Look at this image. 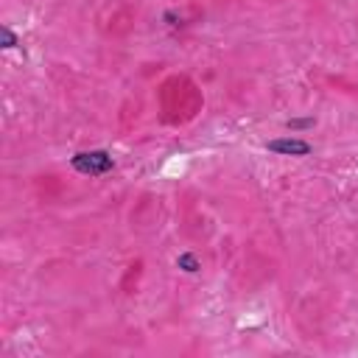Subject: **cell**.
Masks as SVG:
<instances>
[{
  "label": "cell",
  "instance_id": "cell-1",
  "mask_svg": "<svg viewBox=\"0 0 358 358\" xmlns=\"http://www.w3.org/2000/svg\"><path fill=\"white\" fill-rule=\"evenodd\" d=\"M73 171L84 173V176H101V173H109L112 171V157L106 151H81L70 159Z\"/></svg>",
  "mask_w": 358,
  "mask_h": 358
},
{
  "label": "cell",
  "instance_id": "cell-2",
  "mask_svg": "<svg viewBox=\"0 0 358 358\" xmlns=\"http://www.w3.org/2000/svg\"><path fill=\"white\" fill-rule=\"evenodd\" d=\"M266 148L274 151V154H282V157H305V154H310V143L296 140V137H280V140H271Z\"/></svg>",
  "mask_w": 358,
  "mask_h": 358
},
{
  "label": "cell",
  "instance_id": "cell-3",
  "mask_svg": "<svg viewBox=\"0 0 358 358\" xmlns=\"http://www.w3.org/2000/svg\"><path fill=\"white\" fill-rule=\"evenodd\" d=\"M176 266H179L182 271H187V274H193V271H199V268H201V266H199V260H196V255H190V252L179 255V257H176Z\"/></svg>",
  "mask_w": 358,
  "mask_h": 358
},
{
  "label": "cell",
  "instance_id": "cell-4",
  "mask_svg": "<svg viewBox=\"0 0 358 358\" xmlns=\"http://www.w3.org/2000/svg\"><path fill=\"white\" fill-rule=\"evenodd\" d=\"M0 34H3V48H14V45H17V36H14V31H11L8 25H3Z\"/></svg>",
  "mask_w": 358,
  "mask_h": 358
},
{
  "label": "cell",
  "instance_id": "cell-5",
  "mask_svg": "<svg viewBox=\"0 0 358 358\" xmlns=\"http://www.w3.org/2000/svg\"><path fill=\"white\" fill-rule=\"evenodd\" d=\"M288 126L291 129H305V126H313V120L310 117H296V120H288Z\"/></svg>",
  "mask_w": 358,
  "mask_h": 358
}]
</instances>
